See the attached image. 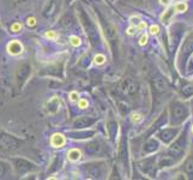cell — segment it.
<instances>
[{
	"mask_svg": "<svg viewBox=\"0 0 193 180\" xmlns=\"http://www.w3.org/2000/svg\"><path fill=\"white\" fill-rule=\"evenodd\" d=\"M100 149L101 148L98 147L96 142H93V143L86 145V153H97V151H100Z\"/></svg>",
	"mask_w": 193,
	"mask_h": 180,
	"instance_id": "13",
	"label": "cell"
},
{
	"mask_svg": "<svg viewBox=\"0 0 193 180\" xmlns=\"http://www.w3.org/2000/svg\"><path fill=\"white\" fill-rule=\"evenodd\" d=\"M152 85H154V88H155L157 91H160V93L166 91V90H167V88H168L167 82L164 80V78L161 77V76H156V77H154V79H152Z\"/></svg>",
	"mask_w": 193,
	"mask_h": 180,
	"instance_id": "5",
	"label": "cell"
},
{
	"mask_svg": "<svg viewBox=\"0 0 193 180\" xmlns=\"http://www.w3.org/2000/svg\"><path fill=\"white\" fill-rule=\"evenodd\" d=\"M67 157H69L70 161H78L80 158V151L78 149H72V150L69 151Z\"/></svg>",
	"mask_w": 193,
	"mask_h": 180,
	"instance_id": "12",
	"label": "cell"
},
{
	"mask_svg": "<svg viewBox=\"0 0 193 180\" xmlns=\"http://www.w3.org/2000/svg\"><path fill=\"white\" fill-rule=\"evenodd\" d=\"M59 99L58 97H53L52 100H49L48 102V112L49 113H56L58 108H59Z\"/></svg>",
	"mask_w": 193,
	"mask_h": 180,
	"instance_id": "11",
	"label": "cell"
},
{
	"mask_svg": "<svg viewBox=\"0 0 193 180\" xmlns=\"http://www.w3.org/2000/svg\"><path fill=\"white\" fill-rule=\"evenodd\" d=\"M174 133H175V132H173V131H164V132L161 134V137H162L163 141H169V139L173 137Z\"/></svg>",
	"mask_w": 193,
	"mask_h": 180,
	"instance_id": "18",
	"label": "cell"
},
{
	"mask_svg": "<svg viewBox=\"0 0 193 180\" xmlns=\"http://www.w3.org/2000/svg\"><path fill=\"white\" fill-rule=\"evenodd\" d=\"M70 41H71V43H72L73 46H76V47L80 45V39L77 37V36H71V37H70Z\"/></svg>",
	"mask_w": 193,
	"mask_h": 180,
	"instance_id": "20",
	"label": "cell"
},
{
	"mask_svg": "<svg viewBox=\"0 0 193 180\" xmlns=\"http://www.w3.org/2000/svg\"><path fill=\"white\" fill-rule=\"evenodd\" d=\"M104 60H106V56H104V55H102V54H97L96 56H95V63L98 64V65L103 64V63H104Z\"/></svg>",
	"mask_w": 193,
	"mask_h": 180,
	"instance_id": "19",
	"label": "cell"
},
{
	"mask_svg": "<svg viewBox=\"0 0 193 180\" xmlns=\"http://www.w3.org/2000/svg\"><path fill=\"white\" fill-rule=\"evenodd\" d=\"M146 41H147V36H146V35H143V36L141 37V40H139V45L144 46L145 43H146Z\"/></svg>",
	"mask_w": 193,
	"mask_h": 180,
	"instance_id": "28",
	"label": "cell"
},
{
	"mask_svg": "<svg viewBox=\"0 0 193 180\" xmlns=\"http://www.w3.org/2000/svg\"><path fill=\"white\" fill-rule=\"evenodd\" d=\"M26 24H28L29 26H34L35 24H36V19H35V18H32V17H31V18H28Z\"/></svg>",
	"mask_w": 193,
	"mask_h": 180,
	"instance_id": "24",
	"label": "cell"
},
{
	"mask_svg": "<svg viewBox=\"0 0 193 180\" xmlns=\"http://www.w3.org/2000/svg\"><path fill=\"white\" fill-rule=\"evenodd\" d=\"M93 123H94L93 119H89V118H86V117H82V118H78V119L74 120L73 126H74V127H86V126L91 125Z\"/></svg>",
	"mask_w": 193,
	"mask_h": 180,
	"instance_id": "9",
	"label": "cell"
},
{
	"mask_svg": "<svg viewBox=\"0 0 193 180\" xmlns=\"http://www.w3.org/2000/svg\"><path fill=\"white\" fill-rule=\"evenodd\" d=\"M192 132H193V127H192Z\"/></svg>",
	"mask_w": 193,
	"mask_h": 180,
	"instance_id": "33",
	"label": "cell"
},
{
	"mask_svg": "<svg viewBox=\"0 0 193 180\" xmlns=\"http://www.w3.org/2000/svg\"><path fill=\"white\" fill-rule=\"evenodd\" d=\"M65 144V137L60 133H55L52 137V145L54 148H61Z\"/></svg>",
	"mask_w": 193,
	"mask_h": 180,
	"instance_id": "10",
	"label": "cell"
},
{
	"mask_svg": "<svg viewBox=\"0 0 193 180\" xmlns=\"http://www.w3.org/2000/svg\"><path fill=\"white\" fill-rule=\"evenodd\" d=\"M186 114H187V110L182 104L176 103L173 106V117H175L178 119H182L184 117H186Z\"/></svg>",
	"mask_w": 193,
	"mask_h": 180,
	"instance_id": "8",
	"label": "cell"
},
{
	"mask_svg": "<svg viewBox=\"0 0 193 180\" xmlns=\"http://www.w3.org/2000/svg\"><path fill=\"white\" fill-rule=\"evenodd\" d=\"M158 31H160V28H158V26L151 25V28H150V32H151V34H154V35H155V34H157Z\"/></svg>",
	"mask_w": 193,
	"mask_h": 180,
	"instance_id": "25",
	"label": "cell"
},
{
	"mask_svg": "<svg viewBox=\"0 0 193 180\" xmlns=\"http://www.w3.org/2000/svg\"><path fill=\"white\" fill-rule=\"evenodd\" d=\"M61 24L64 26H71L73 24V19L71 17L66 16V17H64V18L61 19Z\"/></svg>",
	"mask_w": 193,
	"mask_h": 180,
	"instance_id": "16",
	"label": "cell"
},
{
	"mask_svg": "<svg viewBox=\"0 0 193 180\" xmlns=\"http://www.w3.org/2000/svg\"><path fill=\"white\" fill-rule=\"evenodd\" d=\"M185 169L188 174H193V157L187 160V162L185 165Z\"/></svg>",
	"mask_w": 193,
	"mask_h": 180,
	"instance_id": "14",
	"label": "cell"
},
{
	"mask_svg": "<svg viewBox=\"0 0 193 180\" xmlns=\"http://www.w3.org/2000/svg\"><path fill=\"white\" fill-rule=\"evenodd\" d=\"M29 73H30V66H29V65H26V64L21 65V66L18 67V70H17V73H16L17 82H18L19 84H22L25 79L28 78Z\"/></svg>",
	"mask_w": 193,
	"mask_h": 180,
	"instance_id": "4",
	"label": "cell"
},
{
	"mask_svg": "<svg viewBox=\"0 0 193 180\" xmlns=\"http://www.w3.org/2000/svg\"><path fill=\"white\" fill-rule=\"evenodd\" d=\"M70 99H71V101H77V100H78V94H77L76 91H72V93L70 94Z\"/></svg>",
	"mask_w": 193,
	"mask_h": 180,
	"instance_id": "27",
	"label": "cell"
},
{
	"mask_svg": "<svg viewBox=\"0 0 193 180\" xmlns=\"http://www.w3.org/2000/svg\"><path fill=\"white\" fill-rule=\"evenodd\" d=\"M136 91H137V84L130 79H124L118 87V93L121 94L122 96L133 95Z\"/></svg>",
	"mask_w": 193,
	"mask_h": 180,
	"instance_id": "1",
	"label": "cell"
},
{
	"mask_svg": "<svg viewBox=\"0 0 193 180\" xmlns=\"http://www.w3.org/2000/svg\"><path fill=\"white\" fill-rule=\"evenodd\" d=\"M192 49H193V39H190V40H187V42L185 43L184 51L186 52V53H190Z\"/></svg>",
	"mask_w": 193,
	"mask_h": 180,
	"instance_id": "15",
	"label": "cell"
},
{
	"mask_svg": "<svg viewBox=\"0 0 193 180\" xmlns=\"http://www.w3.org/2000/svg\"><path fill=\"white\" fill-rule=\"evenodd\" d=\"M78 106H79V108L84 109V108L88 107V101H86V100H79V101H78Z\"/></svg>",
	"mask_w": 193,
	"mask_h": 180,
	"instance_id": "23",
	"label": "cell"
},
{
	"mask_svg": "<svg viewBox=\"0 0 193 180\" xmlns=\"http://www.w3.org/2000/svg\"><path fill=\"white\" fill-rule=\"evenodd\" d=\"M21 29H22V25H21L19 23H16V24H13V25L11 26V30H12V32H18Z\"/></svg>",
	"mask_w": 193,
	"mask_h": 180,
	"instance_id": "22",
	"label": "cell"
},
{
	"mask_svg": "<svg viewBox=\"0 0 193 180\" xmlns=\"http://www.w3.org/2000/svg\"><path fill=\"white\" fill-rule=\"evenodd\" d=\"M0 145L4 148V149H7V150H11V149H16L18 147V141L12 137V136H7V134H4L1 136L0 138Z\"/></svg>",
	"mask_w": 193,
	"mask_h": 180,
	"instance_id": "2",
	"label": "cell"
},
{
	"mask_svg": "<svg viewBox=\"0 0 193 180\" xmlns=\"http://www.w3.org/2000/svg\"><path fill=\"white\" fill-rule=\"evenodd\" d=\"M134 32H136V28H134V26H130V28L127 29V34H128V35H133Z\"/></svg>",
	"mask_w": 193,
	"mask_h": 180,
	"instance_id": "29",
	"label": "cell"
},
{
	"mask_svg": "<svg viewBox=\"0 0 193 180\" xmlns=\"http://www.w3.org/2000/svg\"><path fill=\"white\" fill-rule=\"evenodd\" d=\"M160 2H161L162 5H168L169 0H160Z\"/></svg>",
	"mask_w": 193,
	"mask_h": 180,
	"instance_id": "32",
	"label": "cell"
},
{
	"mask_svg": "<svg viewBox=\"0 0 193 180\" xmlns=\"http://www.w3.org/2000/svg\"><path fill=\"white\" fill-rule=\"evenodd\" d=\"M7 51L10 54H12V55H18L19 53H22L23 51V46L21 45V42H18V41H11L10 43H8V46H7Z\"/></svg>",
	"mask_w": 193,
	"mask_h": 180,
	"instance_id": "7",
	"label": "cell"
},
{
	"mask_svg": "<svg viewBox=\"0 0 193 180\" xmlns=\"http://www.w3.org/2000/svg\"><path fill=\"white\" fill-rule=\"evenodd\" d=\"M104 32H106V36L108 37V40H109V42L113 45V46H115V41H117V31H115V28L113 25H110L109 23H107V24H104Z\"/></svg>",
	"mask_w": 193,
	"mask_h": 180,
	"instance_id": "6",
	"label": "cell"
},
{
	"mask_svg": "<svg viewBox=\"0 0 193 180\" xmlns=\"http://www.w3.org/2000/svg\"><path fill=\"white\" fill-rule=\"evenodd\" d=\"M131 118H132V121H134V123H138V121L142 120V115L141 114H136V113H133L131 115Z\"/></svg>",
	"mask_w": 193,
	"mask_h": 180,
	"instance_id": "21",
	"label": "cell"
},
{
	"mask_svg": "<svg viewBox=\"0 0 193 180\" xmlns=\"http://www.w3.org/2000/svg\"><path fill=\"white\" fill-rule=\"evenodd\" d=\"M46 37H47V39H50V40H53V39H55V37H56V35H55V32H54V31H48V32L46 34Z\"/></svg>",
	"mask_w": 193,
	"mask_h": 180,
	"instance_id": "26",
	"label": "cell"
},
{
	"mask_svg": "<svg viewBox=\"0 0 193 180\" xmlns=\"http://www.w3.org/2000/svg\"><path fill=\"white\" fill-rule=\"evenodd\" d=\"M4 174H5V166H4V163L0 162V178H1Z\"/></svg>",
	"mask_w": 193,
	"mask_h": 180,
	"instance_id": "30",
	"label": "cell"
},
{
	"mask_svg": "<svg viewBox=\"0 0 193 180\" xmlns=\"http://www.w3.org/2000/svg\"><path fill=\"white\" fill-rule=\"evenodd\" d=\"M175 10H176V12H185L187 10V5L185 2H179L175 6Z\"/></svg>",
	"mask_w": 193,
	"mask_h": 180,
	"instance_id": "17",
	"label": "cell"
},
{
	"mask_svg": "<svg viewBox=\"0 0 193 180\" xmlns=\"http://www.w3.org/2000/svg\"><path fill=\"white\" fill-rule=\"evenodd\" d=\"M145 28H146V23H145V22H141V23L138 24V29H141V30H143Z\"/></svg>",
	"mask_w": 193,
	"mask_h": 180,
	"instance_id": "31",
	"label": "cell"
},
{
	"mask_svg": "<svg viewBox=\"0 0 193 180\" xmlns=\"http://www.w3.org/2000/svg\"><path fill=\"white\" fill-rule=\"evenodd\" d=\"M13 163L16 166V169L22 174V173H26L29 171H31L34 168V166L28 162L26 160H23V158H17V160H13Z\"/></svg>",
	"mask_w": 193,
	"mask_h": 180,
	"instance_id": "3",
	"label": "cell"
}]
</instances>
